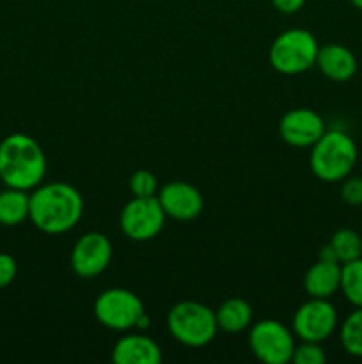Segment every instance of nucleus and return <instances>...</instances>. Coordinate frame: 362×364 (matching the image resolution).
<instances>
[{
	"instance_id": "11",
	"label": "nucleus",
	"mask_w": 362,
	"mask_h": 364,
	"mask_svg": "<svg viewBox=\"0 0 362 364\" xmlns=\"http://www.w3.org/2000/svg\"><path fill=\"white\" fill-rule=\"evenodd\" d=\"M158 201L167 217L180 223L197 219L204 208V199L199 188L187 181H170L158 191Z\"/></svg>"
},
{
	"instance_id": "20",
	"label": "nucleus",
	"mask_w": 362,
	"mask_h": 364,
	"mask_svg": "<svg viewBox=\"0 0 362 364\" xmlns=\"http://www.w3.org/2000/svg\"><path fill=\"white\" fill-rule=\"evenodd\" d=\"M339 340L346 354L362 359V308H355L341 323Z\"/></svg>"
},
{
	"instance_id": "4",
	"label": "nucleus",
	"mask_w": 362,
	"mask_h": 364,
	"mask_svg": "<svg viewBox=\"0 0 362 364\" xmlns=\"http://www.w3.org/2000/svg\"><path fill=\"white\" fill-rule=\"evenodd\" d=\"M167 329L177 343L199 348L212 343L216 336L219 323L215 311L195 301L177 302L167 313Z\"/></svg>"
},
{
	"instance_id": "3",
	"label": "nucleus",
	"mask_w": 362,
	"mask_h": 364,
	"mask_svg": "<svg viewBox=\"0 0 362 364\" xmlns=\"http://www.w3.org/2000/svg\"><path fill=\"white\" fill-rule=\"evenodd\" d=\"M357 159V144L346 132L327 130L311 146L309 166L318 180L325 183H337L350 176Z\"/></svg>"
},
{
	"instance_id": "7",
	"label": "nucleus",
	"mask_w": 362,
	"mask_h": 364,
	"mask_svg": "<svg viewBox=\"0 0 362 364\" xmlns=\"http://www.w3.org/2000/svg\"><path fill=\"white\" fill-rule=\"evenodd\" d=\"M144 311L141 299L126 288H110L102 291L94 302L96 320L112 331L133 329L138 316Z\"/></svg>"
},
{
	"instance_id": "17",
	"label": "nucleus",
	"mask_w": 362,
	"mask_h": 364,
	"mask_svg": "<svg viewBox=\"0 0 362 364\" xmlns=\"http://www.w3.org/2000/svg\"><path fill=\"white\" fill-rule=\"evenodd\" d=\"M31 196L21 188L7 187L0 192V224L2 226H18L28 219Z\"/></svg>"
},
{
	"instance_id": "13",
	"label": "nucleus",
	"mask_w": 362,
	"mask_h": 364,
	"mask_svg": "<svg viewBox=\"0 0 362 364\" xmlns=\"http://www.w3.org/2000/svg\"><path fill=\"white\" fill-rule=\"evenodd\" d=\"M112 361L116 364H160L162 348L144 334H128L114 345Z\"/></svg>"
},
{
	"instance_id": "2",
	"label": "nucleus",
	"mask_w": 362,
	"mask_h": 364,
	"mask_svg": "<svg viewBox=\"0 0 362 364\" xmlns=\"http://www.w3.org/2000/svg\"><path fill=\"white\" fill-rule=\"evenodd\" d=\"M46 174V156L35 139L11 134L0 142V180L13 188L31 191Z\"/></svg>"
},
{
	"instance_id": "1",
	"label": "nucleus",
	"mask_w": 362,
	"mask_h": 364,
	"mask_svg": "<svg viewBox=\"0 0 362 364\" xmlns=\"http://www.w3.org/2000/svg\"><path fill=\"white\" fill-rule=\"evenodd\" d=\"M84 213L82 194L70 183L53 181L38 185L31 194L28 219L46 235H62L73 230Z\"/></svg>"
},
{
	"instance_id": "26",
	"label": "nucleus",
	"mask_w": 362,
	"mask_h": 364,
	"mask_svg": "<svg viewBox=\"0 0 362 364\" xmlns=\"http://www.w3.org/2000/svg\"><path fill=\"white\" fill-rule=\"evenodd\" d=\"M318 259H325V262H337V256H336V252H334V249L330 247V244L323 245V247L319 249Z\"/></svg>"
},
{
	"instance_id": "23",
	"label": "nucleus",
	"mask_w": 362,
	"mask_h": 364,
	"mask_svg": "<svg viewBox=\"0 0 362 364\" xmlns=\"http://www.w3.org/2000/svg\"><path fill=\"white\" fill-rule=\"evenodd\" d=\"M341 199L350 206H362V178L348 176L341 185Z\"/></svg>"
},
{
	"instance_id": "5",
	"label": "nucleus",
	"mask_w": 362,
	"mask_h": 364,
	"mask_svg": "<svg viewBox=\"0 0 362 364\" xmlns=\"http://www.w3.org/2000/svg\"><path fill=\"white\" fill-rule=\"evenodd\" d=\"M319 45L305 28H290L273 39L268 59L275 71L283 75H298L316 64Z\"/></svg>"
},
{
	"instance_id": "27",
	"label": "nucleus",
	"mask_w": 362,
	"mask_h": 364,
	"mask_svg": "<svg viewBox=\"0 0 362 364\" xmlns=\"http://www.w3.org/2000/svg\"><path fill=\"white\" fill-rule=\"evenodd\" d=\"M135 327H137L138 331H146V329H148V327H149V316H148V313L144 311L141 316H138L137 326H135Z\"/></svg>"
},
{
	"instance_id": "15",
	"label": "nucleus",
	"mask_w": 362,
	"mask_h": 364,
	"mask_svg": "<svg viewBox=\"0 0 362 364\" xmlns=\"http://www.w3.org/2000/svg\"><path fill=\"white\" fill-rule=\"evenodd\" d=\"M304 290L309 297L330 299L341 290V263L318 259L304 276Z\"/></svg>"
},
{
	"instance_id": "9",
	"label": "nucleus",
	"mask_w": 362,
	"mask_h": 364,
	"mask_svg": "<svg viewBox=\"0 0 362 364\" xmlns=\"http://www.w3.org/2000/svg\"><path fill=\"white\" fill-rule=\"evenodd\" d=\"M337 323L339 316L332 302L329 299L311 297L295 311L293 333L302 341L322 343L336 333Z\"/></svg>"
},
{
	"instance_id": "24",
	"label": "nucleus",
	"mask_w": 362,
	"mask_h": 364,
	"mask_svg": "<svg viewBox=\"0 0 362 364\" xmlns=\"http://www.w3.org/2000/svg\"><path fill=\"white\" fill-rule=\"evenodd\" d=\"M18 274V265L16 259L11 255H6V252H0V288L9 287L14 281Z\"/></svg>"
},
{
	"instance_id": "14",
	"label": "nucleus",
	"mask_w": 362,
	"mask_h": 364,
	"mask_svg": "<svg viewBox=\"0 0 362 364\" xmlns=\"http://www.w3.org/2000/svg\"><path fill=\"white\" fill-rule=\"evenodd\" d=\"M316 66L332 82H348L357 73V59L353 52L337 43L319 46Z\"/></svg>"
},
{
	"instance_id": "18",
	"label": "nucleus",
	"mask_w": 362,
	"mask_h": 364,
	"mask_svg": "<svg viewBox=\"0 0 362 364\" xmlns=\"http://www.w3.org/2000/svg\"><path fill=\"white\" fill-rule=\"evenodd\" d=\"M355 308H362V256L341 265V290Z\"/></svg>"
},
{
	"instance_id": "19",
	"label": "nucleus",
	"mask_w": 362,
	"mask_h": 364,
	"mask_svg": "<svg viewBox=\"0 0 362 364\" xmlns=\"http://www.w3.org/2000/svg\"><path fill=\"white\" fill-rule=\"evenodd\" d=\"M330 247L334 249L337 256V262L343 263L353 262L362 256V238L361 235L350 228H341L330 238Z\"/></svg>"
},
{
	"instance_id": "6",
	"label": "nucleus",
	"mask_w": 362,
	"mask_h": 364,
	"mask_svg": "<svg viewBox=\"0 0 362 364\" xmlns=\"http://www.w3.org/2000/svg\"><path fill=\"white\" fill-rule=\"evenodd\" d=\"M248 347L261 363L287 364L293 358L295 336L277 320H261L251 327Z\"/></svg>"
},
{
	"instance_id": "10",
	"label": "nucleus",
	"mask_w": 362,
	"mask_h": 364,
	"mask_svg": "<svg viewBox=\"0 0 362 364\" xmlns=\"http://www.w3.org/2000/svg\"><path fill=\"white\" fill-rule=\"evenodd\" d=\"M112 259V244L98 231L85 233L71 251V269L82 279H92L106 270Z\"/></svg>"
},
{
	"instance_id": "21",
	"label": "nucleus",
	"mask_w": 362,
	"mask_h": 364,
	"mask_svg": "<svg viewBox=\"0 0 362 364\" xmlns=\"http://www.w3.org/2000/svg\"><path fill=\"white\" fill-rule=\"evenodd\" d=\"M130 191L133 198H151L158 192V180L148 169H138L130 178Z\"/></svg>"
},
{
	"instance_id": "28",
	"label": "nucleus",
	"mask_w": 362,
	"mask_h": 364,
	"mask_svg": "<svg viewBox=\"0 0 362 364\" xmlns=\"http://www.w3.org/2000/svg\"><path fill=\"white\" fill-rule=\"evenodd\" d=\"M348 2H350L353 7H357V9L362 11V0H348Z\"/></svg>"
},
{
	"instance_id": "22",
	"label": "nucleus",
	"mask_w": 362,
	"mask_h": 364,
	"mask_svg": "<svg viewBox=\"0 0 362 364\" xmlns=\"http://www.w3.org/2000/svg\"><path fill=\"white\" fill-rule=\"evenodd\" d=\"M327 354L322 345L316 341H302L300 345H295L293 358L291 363L295 364H325Z\"/></svg>"
},
{
	"instance_id": "16",
	"label": "nucleus",
	"mask_w": 362,
	"mask_h": 364,
	"mask_svg": "<svg viewBox=\"0 0 362 364\" xmlns=\"http://www.w3.org/2000/svg\"><path fill=\"white\" fill-rule=\"evenodd\" d=\"M215 316L219 329H222L224 333L238 334L252 326L254 313H252L251 304L243 299H227L226 302L219 306Z\"/></svg>"
},
{
	"instance_id": "8",
	"label": "nucleus",
	"mask_w": 362,
	"mask_h": 364,
	"mask_svg": "<svg viewBox=\"0 0 362 364\" xmlns=\"http://www.w3.org/2000/svg\"><path fill=\"white\" fill-rule=\"evenodd\" d=\"M165 212L158 198H133L124 205L119 217L121 231L133 242H148L158 237L165 224Z\"/></svg>"
},
{
	"instance_id": "12",
	"label": "nucleus",
	"mask_w": 362,
	"mask_h": 364,
	"mask_svg": "<svg viewBox=\"0 0 362 364\" xmlns=\"http://www.w3.org/2000/svg\"><path fill=\"white\" fill-rule=\"evenodd\" d=\"M325 132L323 117L305 107L286 112L279 123V134L283 141L295 148H311Z\"/></svg>"
},
{
	"instance_id": "25",
	"label": "nucleus",
	"mask_w": 362,
	"mask_h": 364,
	"mask_svg": "<svg viewBox=\"0 0 362 364\" xmlns=\"http://www.w3.org/2000/svg\"><path fill=\"white\" fill-rule=\"evenodd\" d=\"M272 4L279 13L293 14V13H298V11L304 7L305 0H272Z\"/></svg>"
}]
</instances>
